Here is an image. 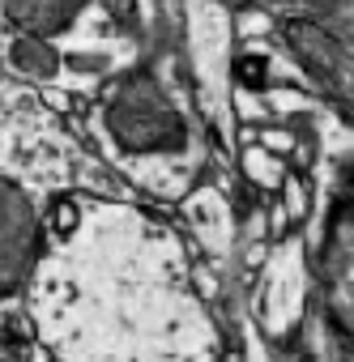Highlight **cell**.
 Wrapping results in <instances>:
<instances>
[{
  "instance_id": "obj_1",
  "label": "cell",
  "mask_w": 354,
  "mask_h": 362,
  "mask_svg": "<svg viewBox=\"0 0 354 362\" xmlns=\"http://www.w3.org/2000/svg\"><path fill=\"white\" fill-rule=\"evenodd\" d=\"M286 39H290V47H295L299 64H303L333 98H341V103L354 111V56H350L337 39H329L324 30H316V26H307V22H290V26H286Z\"/></svg>"
},
{
  "instance_id": "obj_2",
  "label": "cell",
  "mask_w": 354,
  "mask_h": 362,
  "mask_svg": "<svg viewBox=\"0 0 354 362\" xmlns=\"http://www.w3.org/2000/svg\"><path fill=\"white\" fill-rule=\"evenodd\" d=\"M324 307L333 328L354 345V214H341L333 222L324 247Z\"/></svg>"
},
{
  "instance_id": "obj_3",
  "label": "cell",
  "mask_w": 354,
  "mask_h": 362,
  "mask_svg": "<svg viewBox=\"0 0 354 362\" xmlns=\"http://www.w3.org/2000/svg\"><path fill=\"white\" fill-rule=\"evenodd\" d=\"M9 5H13L18 22H26L35 30H56L64 22V13L77 9L81 0H9Z\"/></svg>"
},
{
  "instance_id": "obj_4",
  "label": "cell",
  "mask_w": 354,
  "mask_h": 362,
  "mask_svg": "<svg viewBox=\"0 0 354 362\" xmlns=\"http://www.w3.org/2000/svg\"><path fill=\"white\" fill-rule=\"evenodd\" d=\"M13 64H18V69H26V73L47 77V73L56 69V56H52L43 43H18V47H13Z\"/></svg>"
},
{
  "instance_id": "obj_5",
  "label": "cell",
  "mask_w": 354,
  "mask_h": 362,
  "mask_svg": "<svg viewBox=\"0 0 354 362\" xmlns=\"http://www.w3.org/2000/svg\"><path fill=\"white\" fill-rule=\"evenodd\" d=\"M0 362H22V354H18L9 341H0Z\"/></svg>"
}]
</instances>
